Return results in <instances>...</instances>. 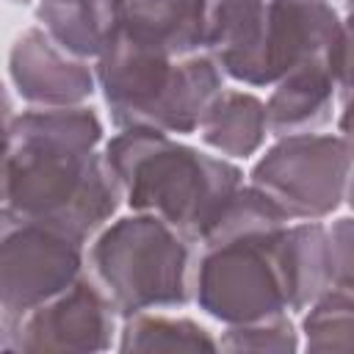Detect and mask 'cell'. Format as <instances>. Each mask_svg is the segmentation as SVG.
<instances>
[{"label":"cell","mask_w":354,"mask_h":354,"mask_svg":"<svg viewBox=\"0 0 354 354\" xmlns=\"http://www.w3.org/2000/svg\"><path fill=\"white\" fill-rule=\"evenodd\" d=\"M100 144L102 122L86 105L14 116L0 141V205L86 243L122 199Z\"/></svg>","instance_id":"cell-1"},{"label":"cell","mask_w":354,"mask_h":354,"mask_svg":"<svg viewBox=\"0 0 354 354\" xmlns=\"http://www.w3.org/2000/svg\"><path fill=\"white\" fill-rule=\"evenodd\" d=\"M108 174L136 213H152L202 241L230 194L243 185V171L227 158L199 152L149 127H122L102 149Z\"/></svg>","instance_id":"cell-2"},{"label":"cell","mask_w":354,"mask_h":354,"mask_svg":"<svg viewBox=\"0 0 354 354\" xmlns=\"http://www.w3.org/2000/svg\"><path fill=\"white\" fill-rule=\"evenodd\" d=\"M111 122L160 133H194L213 97L224 88V72L207 53L171 58L119 39H108L94 66Z\"/></svg>","instance_id":"cell-3"},{"label":"cell","mask_w":354,"mask_h":354,"mask_svg":"<svg viewBox=\"0 0 354 354\" xmlns=\"http://www.w3.org/2000/svg\"><path fill=\"white\" fill-rule=\"evenodd\" d=\"M88 266L122 318L188 301L191 241L152 213L105 224L91 241Z\"/></svg>","instance_id":"cell-4"},{"label":"cell","mask_w":354,"mask_h":354,"mask_svg":"<svg viewBox=\"0 0 354 354\" xmlns=\"http://www.w3.org/2000/svg\"><path fill=\"white\" fill-rule=\"evenodd\" d=\"M285 224L202 243L194 299L210 318L238 326L285 315L288 296L277 266V235Z\"/></svg>","instance_id":"cell-5"},{"label":"cell","mask_w":354,"mask_h":354,"mask_svg":"<svg viewBox=\"0 0 354 354\" xmlns=\"http://www.w3.org/2000/svg\"><path fill=\"white\" fill-rule=\"evenodd\" d=\"M351 147L337 133L279 136L252 166L249 180L290 221H321L348 199Z\"/></svg>","instance_id":"cell-6"},{"label":"cell","mask_w":354,"mask_h":354,"mask_svg":"<svg viewBox=\"0 0 354 354\" xmlns=\"http://www.w3.org/2000/svg\"><path fill=\"white\" fill-rule=\"evenodd\" d=\"M83 243L0 205V340L14 321L80 277Z\"/></svg>","instance_id":"cell-7"},{"label":"cell","mask_w":354,"mask_h":354,"mask_svg":"<svg viewBox=\"0 0 354 354\" xmlns=\"http://www.w3.org/2000/svg\"><path fill=\"white\" fill-rule=\"evenodd\" d=\"M113 332V304L94 279L80 274L61 293L14 321L0 340V351H108Z\"/></svg>","instance_id":"cell-8"},{"label":"cell","mask_w":354,"mask_h":354,"mask_svg":"<svg viewBox=\"0 0 354 354\" xmlns=\"http://www.w3.org/2000/svg\"><path fill=\"white\" fill-rule=\"evenodd\" d=\"M346 28L332 0H266L257 50V86H274L307 58H324L332 39Z\"/></svg>","instance_id":"cell-9"},{"label":"cell","mask_w":354,"mask_h":354,"mask_svg":"<svg viewBox=\"0 0 354 354\" xmlns=\"http://www.w3.org/2000/svg\"><path fill=\"white\" fill-rule=\"evenodd\" d=\"M8 75L17 94L36 108L83 105L97 88L86 58L61 50L44 28H28L17 36L8 53Z\"/></svg>","instance_id":"cell-10"},{"label":"cell","mask_w":354,"mask_h":354,"mask_svg":"<svg viewBox=\"0 0 354 354\" xmlns=\"http://www.w3.org/2000/svg\"><path fill=\"white\" fill-rule=\"evenodd\" d=\"M108 39H119L171 58L199 53L202 0H122Z\"/></svg>","instance_id":"cell-11"},{"label":"cell","mask_w":354,"mask_h":354,"mask_svg":"<svg viewBox=\"0 0 354 354\" xmlns=\"http://www.w3.org/2000/svg\"><path fill=\"white\" fill-rule=\"evenodd\" d=\"M266 0H202V53L238 83L257 86Z\"/></svg>","instance_id":"cell-12"},{"label":"cell","mask_w":354,"mask_h":354,"mask_svg":"<svg viewBox=\"0 0 354 354\" xmlns=\"http://www.w3.org/2000/svg\"><path fill=\"white\" fill-rule=\"evenodd\" d=\"M337 94V83L321 55L301 61L274 83V91L266 102L268 133L279 138L321 130L332 122Z\"/></svg>","instance_id":"cell-13"},{"label":"cell","mask_w":354,"mask_h":354,"mask_svg":"<svg viewBox=\"0 0 354 354\" xmlns=\"http://www.w3.org/2000/svg\"><path fill=\"white\" fill-rule=\"evenodd\" d=\"M274 252L288 296V310H307V304L335 285L326 224L288 221L277 235Z\"/></svg>","instance_id":"cell-14"},{"label":"cell","mask_w":354,"mask_h":354,"mask_svg":"<svg viewBox=\"0 0 354 354\" xmlns=\"http://www.w3.org/2000/svg\"><path fill=\"white\" fill-rule=\"evenodd\" d=\"M196 130L202 141L224 158H249L268 136L266 102L249 91L221 88L202 113Z\"/></svg>","instance_id":"cell-15"},{"label":"cell","mask_w":354,"mask_h":354,"mask_svg":"<svg viewBox=\"0 0 354 354\" xmlns=\"http://www.w3.org/2000/svg\"><path fill=\"white\" fill-rule=\"evenodd\" d=\"M122 0H39L36 17L47 36L77 58H97Z\"/></svg>","instance_id":"cell-16"},{"label":"cell","mask_w":354,"mask_h":354,"mask_svg":"<svg viewBox=\"0 0 354 354\" xmlns=\"http://www.w3.org/2000/svg\"><path fill=\"white\" fill-rule=\"evenodd\" d=\"M119 351H216V337L191 318L138 313L124 318Z\"/></svg>","instance_id":"cell-17"},{"label":"cell","mask_w":354,"mask_h":354,"mask_svg":"<svg viewBox=\"0 0 354 354\" xmlns=\"http://www.w3.org/2000/svg\"><path fill=\"white\" fill-rule=\"evenodd\" d=\"M301 321L304 348L315 354H346L351 351V288L332 285L313 304H307Z\"/></svg>","instance_id":"cell-18"},{"label":"cell","mask_w":354,"mask_h":354,"mask_svg":"<svg viewBox=\"0 0 354 354\" xmlns=\"http://www.w3.org/2000/svg\"><path fill=\"white\" fill-rule=\"evenodd\" d=\"M218 348L224 351H277V354H290L299 348V332L293 329L288 315L254 321V324H238L230 326L221 340H216Z\"/></svg>","instance_id":"cell-19"},{"label":"cell","mask_w":354,"mask_h":354,"mask_svg":"<svg viewBox=\"0 0 354 354\" xmlns=\"http://www.w3.org/2000/svg\"><path fill=\"white\" fill-rule=\"evenodd\" d=\"M329 232V254H332V271L335 285L351 288V218L343 216L326 227Z\"/></svg>","instance_id":"cell-20"},{"label":"cell","mask_w":354,"mask_h":354,"mask_svg":"<svg viewBox=\"0 0 354 354\" xmlns=\"http://www.w3.org/2000/svg\"><path fill=\"white\" fill-rule=\"evenodd\" d=\"M14 119V105H11V97L6 91V86L0 83V141L8 136V124Z\"/></svg>","instance_id":"cell-21"},{"label":"cell","mask_w":354,"mask_h":354,"mask_svg":"<svg viewBox=\"0 0 354 354\" xmlns=\"http://www.w3.org/2000/svg\"><path fill=\"white\" fill-rule=\"evenodd\" d=\"M8 3H17V6H25V3H30V0H8Z\"/></svg>","instance_id":"cell-22"}]
</instances>
